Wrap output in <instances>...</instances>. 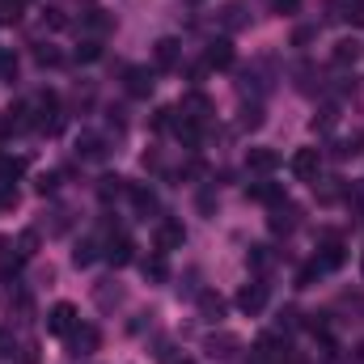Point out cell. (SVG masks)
Here are the masks:
<instances>
[{"label":"cell","mask_w":364,"mask_h":364,"mask_svg":"<svg viewBox=\"0 0 364 364\" xmlns=\"http://www.w3.org/2000/svg\"><path fill=\"white\" fill-rule=\"evenodd\" d=\"M288 170H292V178L314 182L318 178V170H322V153H318V149H296L292 161H288Z\"/></svg>","instance_id":"obj_2"},{"label":"cell","mask_w":364,"mask_h":364,"mask_svg":"<svg viewBox=\"0 0 364 364\" xmlns=\"http://www.w3.org/2000/svg\"><path fill=\"white\" fill-rule=\"evenodd\" d=\"M77 60H81V64H93V60H102V43H97V38H85V43L77 47Z\"/></svg>","instance_id":"obj_20"},{"label":"cell","mask_w":364,"mask_h":364,"mask_svg":"<svg viewBox=\"0 0 364 364\" xmlns=\"http://www.w3.org/2000/svg\"><path fill=\"white\" fill-rule=\"evenodd\" d=\"M318 267H322V272H335V267H343V246H339V242H326V250H322Z\"/></svg>","instance_id":"obj_17"},{"label":"cell","mask_w":364,"mask_h":364,"mask_svg":"<svg viewBox=\"0 0 364 364\" xmlns=\"http://www.w3.org/2000/svg\"><path fill=\"white\" fill-rule=\"evenodd\" d=\"M26 127H34V114H30L26 102L9 106V110L0 114V136H17V132H26Z\"/></svg>","instance_id":"obj_3"},{"label":"cell","mask_w":364,"mask_h":364,"mask_svg":"<svg viewBox=\"0 0 364 364\" xmlns=\"http://www.w3.org/2000/svg\"><path fill=\"white\" fill-rule=\"evenodd\" d=\"M144 279H153V284H161L166 279V255H153V259H144Z\"/></svg>","instance_id":"obj_19"},{"label":"cell","mask_w":364,"mask_h":364,"mask_svg":"<svg viewBox=\"0 0 364 364\" xmlns=\"http://www.w3.org/2000/svg\"><path fill=\"white\" fill-rule=\"evenodd\" d=\"M77 153L90 157V161H102L106 157V144H102V136H77Z\"/></svg>","instance_id":"obj_14"},{"label":"cell","mask_w":364,"mask_h":364,"mask_svg":"<svg viewBox=\"0 0 364 364\" xmlns=\"http://www.w3.org/2000/svg\"><path fill=\"white\" fill-rule=\"evenodd\" d=\"M255 364H259V360H255Z\"/></svg>","instance_id":"obj_35"},{"label":"cell","mask_w":364,"mask_h":364,"mask_svg":"<svg viewBox=\"0 0 364 364\" xmlns=\"http://www.w3.org/2000/svg\"><path fill=\"white\" fill-rule=\"evenodd\" d=\"M229 64H233V43H229V38L208 43V51H203V68H229Z\"/></svg>","instance_id":"obj_6"},{"label":"cell","mask_w":364,"mask_h":364,"mask_svg":"<svg viewBox=\"0 0 364 364\" xmlns=\"http://www.w3.org/2000/svg\"><path fill=\"white\" fill-rule=\"evenodd\" d=\"M77 305H68V301H60L51 314H47V335H60V339H68L73 331H77Z\"/></svg>","instance_id":"obj_1"},{"label":"cell","mask_w":364,"mask_h":364,"mask_svg":"<svg viewBox=\"0 0 364 364\" xmlns=\"http://www.w3.org/2000/svg\"><path fill=\"white\" fill-rule=\"evenodd\" d=\"M246 195H250V199H259V203H284V191H279L275 182H250V186H246Z\"/></svg>","instance_id":"obj_12"},{"label":"cell","mask_w":364,"mask_h":364,"mask_svg":"<svg viewBox=\"0 0 364 364\" xmlns=\"http://www.w3.org/2000/svg\"><path fill=\"white\" fill-rule=\"evenodd\" d=\"M153 55H157V68H178L182 43H178V38H157V47H153Z\"/></svg>","instance_id":"obj_9"},{"label":"cell","mask_w":364,"mask_h":364,"mask_svg":"<svg viewBox=\"0 0 364 364\" xmlns=\"http://www.w3.org/2000/svg\"><path fill=\"white\" fill-rule=\"evenodd\" d=\"M68 343H73L77 356H81V352H93V348H97V331H93V326H77V331L68 335Z\"/></svg>","instance_id":"obj_13"},{"label":"cell","mask_w":364,"mask_h":364,"mask_svg":"<svg viewBox=\"0 0 364 364\" xmlns=\"http://www.w3.org/2000/svg\"><path fill=\"white\" fill-rule=\"evenodd\" d=\"M97 191H102V199H114V195H123L127 186H123V178H119V174H106V178H102V186H97Z\"/></svg>","instance_id":"obj_22"},{"label":"cell","mask_w":364,"mask_h":364,"mask_svg":"<svg viewBox=\"0 0 364 364\" xmlns=\"http://www.w3.org/2000/svg\"><path fill=\"white\" fill-rule=\"evenodd\" d=\"M127 93L132 97H149L153 93V73L149 68H127Z\"/></svg>","instance_id":"obj_11"},{"label":"cell","mask_w":364,"mask_h":364,"mask_svg":"<svg viewBox=\"0 0 364 364\" xmlns=\"http://www.w3.org/2000/svg\"><path fill=\"white\" fill-rule=\"evenodd\" d=\"M17 4H26V0H17Z\"/></svg>","instance_id":"obj_33"},{"label":"cell","mask_w":364,"mask_h":364,"mask_svg":"<svg viewBox=\"0 0 364 364\" xmlns=\"http://www.w3.org/2000/svg\"><path fill=\"white\" fill-rule=\"evenodd\" d=\"M55 186H60V174H43V178H38V195H51Z\"/></svg>","instance_id":"obj_27"},{"label":"cell","mask_w":364,"mask_h":364,"mask_svg":"<svg viewBox=\"0 0 364 364\" xmlns=\"http://www.w3.org/2000/svg\"><path fill=\"white\" fill-rule=\"evenodd\" d=\"M237 305H242L246 314H263V305H267V288H263V284H246V288L237 292Z\"/></svg>","instance_id":"obj_8"},{"label":"cell","mask_w":364,"mask_h":364,"mask_svg":"<svg viewBox=\"0 0 364 364\" xmlns=\"http://www.w3.org/2000/svg\"><path fill=\"white\" fill-rule=\"evenodd\" d=\"M246 170L250 174H275L279 170V153L275 149H250L246 153Z\"/></svg>","instance_id":"obj_5"},{"label":"cell","mask_w":364,"mask_h":364,"mask_svg":"<svg viewBox=\"0 0 364 364\" xmlns=\"http://www.w3.org/2000/svg\"><path fill=\"white\" fill-rule=\"evenodd\" d=\"M132 203H136L144 216H149V212H157V195H153L149 186H132Z\"/></svg>","instance_id":"obj_18"},{"label":"cell","mask_w":364,"mask_h":364,"mask_svg":"<svg viewBox=\"0 0 364 364\" xmlns=\"http://www.w3.org/2000/svg\"><path fill=\"white\" fill-rule=\"evenodd\" d=\"M38 64H60V51L55 47H38Z\"/></svg>","instance_id":"obj_31"},{"label":"cell","mask_w":364,"mask_h":364,"mask_svg":"<svg viewBox=\"0 0 364 364\" xmlns=\"http://www.w3.org/2000/svg\"><path fill=\"white\" fill-rule=\"evenodd\" d=\"M110 26H114V21H110L102 9H97V13H90V21H85V30H90V34H106Z\"/></svg>","instance_id":"obj_25"},{"label":"cell","mask_w":364,"mask_h":364,"mask_svg":"<svg viewBox=\"0 0 364 364\" xmlns=\"http://www.w3.org/2000/svg\"><path fill=\"white\" fill-rule=\"evenodd\" d=\"M318 275H322V267H318V263H309V267H305V272L296 275V279H301V288H309V284H314Z\"/></svg>","instance_id":"obj_28"},{"label":"cell","mask_w":364,"mask_h":364,"mask_svg":"<svg viewBox=\"0 0 364 364\" xmlns=\"http://www.w3.org/2000/svg\"><path fill=\"white\" fill-rule=\"evenodd\" d=\"M153 242H157V255H170V250H182L186 233H182L178 220H161V225H157V233H153Z\"/></svg>","instance_id":"obj_4"},{"label":"cell","mask_w":364,"mask_h":364,"mask_svg":"<svg viewBox=\"0 0 364 364\" xmlns=\"http://www.w3.org/2000/svg\"><path fill=\"white\" fill-rule=\"evenodd\" d=\"M93 259H97V246H93V242H81V246L73 250V263H77V267H90Z\"/></svg>","instance_id":"obj_23"},{"label":"cell","mask_w":364,"mask_h":364,"mask_svg":"<svg viewBox=\"0 0 364 364\" xmlns=\"http://www.w3.org/2000/svg\"><path fill=\"white\" fill-rule=\"evenodd\" d=\"M360 267H364V259H360Z\"/></svg>","instance_id":"obj_34"},{"label":"cell","mask_w":364,"mask_h":364,"mask_svg":"<svg viewBox=\"0 0 364 364\" xmlns=\"http://www.w3.org/2000/svg\"><path fill=\"white\" fill-rule=\"evenodd\" d=\"M356 60H360V43H356V38L335 43V51H331V64H335V68H348V64H356Z\"/></svg>","instance_id":"obj_10"},{"label":"cell","mask_w":364,"mask_h":364,"mask_svg":"<svg viewBox=\"0 0 364 364\" xmlns=\"http://www.w3.org/2000/svg\"><path fill=\"white\" fill-rule=\"evenodd\" d=\"M348 21L364 26V0H352V4H348Z\"/></svg>","instance_id":"obj_29"},{"label":"cell","mask_w":364,"mask_h":364,"mask_svg":"<svg viewBox=\"0 0 364 364\" xmlns=\"http://www.w3.org/2000/svg\"><path fill=\"white\" fill-rule=\"evenodd\" d=\"M21 170H26V161H21V157H0V178H4V182L17 178Z\"/></svg>","instance_id":"obj_24"},{"label":"cell","mask_w":364,"mask_h":364,"mask_svg":"<svg viewBox=\"0 0 364 364\" xmlns=\"http://www.w3.org/2000/svg\"><path fill=\"white\" fill-rule=\"evenodd\" d=\"M233 348H237V339H233V335L208 339V356H216V360H233Z\"/></svg>","instance_id":"obj_16"},{"label":"cell","mask_w":364,"mask_h":364,"mask_svg":"<svg viewBox=\"0 0 364 364\" xmlns=\"http://www.w3.org/2000/svg\"><path fill=\"white\" fill-rule=\"evenodd\" d=\"M17 77V55L9 47H0V81H13Z\"/></svg>","instance_id":"obj_21"},{"label":"cell","mask_w":364,"mask_h":364,"mask_svg":"<svg viewBox=\"0 0 364 364\" xmlns=\"http://www.w3.org/2000/svg\"><path fill=\"white\" fill-rule=\"evenodd\" d=\"M106 259H110V267H127L132 259H136V246H132V237H110L106 242Z\"/></svg>","instance_id":"obj_7"},{"label":"cell","mask_w":364,"mask_h":364,"mask_svg":"<svg viewBox=\"0 0 364 364\" xmlns=\"http://www.w3.org/2000/svg\"><path fill=\"white\" fill-rule=\"evenodd\" d=\"M17 13H21L17 0H0V21H17Z\"/></svg>","instance_id":"obj_26"},{"label":"cell","mask_w":364,"mask_h":364,"mask_svg":"<svg viewBox=\"0 0 364 364\" xmlns=\"http://www.w3.org/2000/svg\"><path fill=\"white\" fill-rule=\"evenodd\" d=\"M199 309H203L208 322H220V318H225V301H220L216 292H203V296H199Z\"/></svg>","instance_id":"obj_15"},{"label":"cell","mask_w":364,"mask_h":364,"mask_svg":"<svg viewBox=\"0 0 364 364\" xmlns=\"http://www.w3.org/2000/svg\"><path fill=\"white\" fill-rule=\"evenodd\" d=\"M360 364H364V343H360Z\"/></svg>","instance_id":"obj_32"},{"label":"cell","mask_w":364,"mask_h":364,"mask_svg":"<svg viewBox=\"0 0 364 364\" xmlns=\"http://www.w3.org/2000/svg\"><path fill=\"white\" fill-rule=\"evenodd\" d=\"M272 229H292V208H288V212H275V216H272Z\"/></svg>","instance_id":"obj_30"}]
</instances>
